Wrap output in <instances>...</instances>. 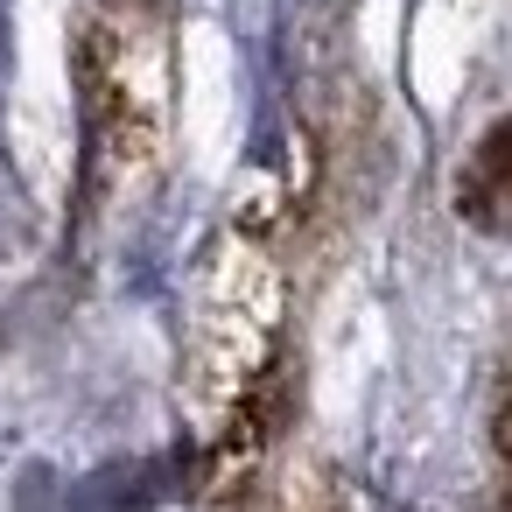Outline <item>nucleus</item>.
<instances>
[{
	"mask_svg": "<svg viewBox=\"0 0 512 512\" xmlns=\"http://www.w3.org/2000/svg\"><path fill=\"white\" fill-rule=\"evenodd\" d=\"M498 463H505V484H498V512H512V407L498 421Z\"/></svg>",
	"mask_w": 512,
	"mask_h": 512,
	"instance_id": "f03ea898",
	"label": "nucleus"
},
{
	"mask_svg": "<svg viewBox=\"0 0 512 512\" xmlns=\"http://www.w3.org/2000/svg\"><path fill=\"white\" fill-rule=\"evenodd\" d=\"M456 211H463L477 232H512V120H498V127L477 141V155L463 162Z\"/></svg>",
	"mask_w": 512,
	"mask_h": 512,
	"instance_id": "f257e3e1",
	"label": "nucleus"
}]
</instances>
